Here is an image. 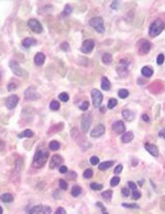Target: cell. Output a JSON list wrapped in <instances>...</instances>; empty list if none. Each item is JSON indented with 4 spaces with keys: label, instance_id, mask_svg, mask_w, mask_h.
<instances>
[{
    "label": "cell",
    "instance_id": "d4e9b609",
    "mask_svg": "<svg viewBox=\"0 0 165 214\" xmlns=\"http://www.w3.org/2000/svg\"><path fill=\"white\" fill-rule=\"evenodd\" d=\"M113 166V161H111V160H109V161H105V162H100L99 165H98V169L99 170H107V169H109L110 167Z\"/></svg>",
    "mask_w": 165,
    "mask_h": 214
},
{
    "label": "cell",
    "instance_id": "5b68a950",
    "mask_svg": "<svg viewBox=\"0 0 165 214\" xmlns=\"http://www.w3.org/2000/svg\"><path fill=\"white\" fill-rule=\"evenodd\" d=\"M91 122H92V115L90 113L84 115L82 118V122H80V128L84 132H87L89 130V128L91 126Z\"/></svg>",
    "mask_w": 165,
    "mask_h": 214
},
{
    "label": "cell",
    "instance_id": "7a4b0ae2",
    "mask_svg": "<svg viewBox=\"0 0 165 214\" xmlns=\"http://www.w3.org/2000/svg\"><path fill=\"white\" fill-rule=\"evenodd\" d=\"M165 29V23L162 20H155L150 24L149 28V34L152 38H155L159 34H161L162 31Z\"/></svg>",
    "mask_w": 165,
    "mask_h": 214
},
{
    "label": "cell",
    "instance_id": "f6af8a7d",
    "mask_svg": "<svg viewBox=\"0 0 165 214\" xmlns=\"http://www.w3.org/2000/svg\"><path fill=\"white\" fill-rule=\"evenodd\" d=\"M121 194L123 195V197L128 198L129 195H130V190L128 188H122L121 189Z\"/></svg>",
    "mask_w": 165,
    "mask_h": 214
},
{
    "label": "cell",
    "instance_id": "94428289",
    "mask_svg": "<svg viewBox=\"0 0 165 214\" xmlns=\"http://www.w3.org/2000/svg\"><path fill=\"white\" fill-rule=\"evenodd\" d=\"M105 109H106V108H105V107H101V108H100V110H101V113H104Z\"/></svg>",
    "mask_w": 165,
    "mask_h": 214
},
{
    "label": "cell",
    "instance_id": "91938a15",
    "mask_svg": "<svg viewBox=\"0 0 165 214\" xmlns=\"http://www.w3.org/2000/svg\"><path fill=\"white\" fill-rule=\"evenodd\" d=\"M2 212H4V209H2V206H0V214H2Z\"/></svg>",
    "mask_w": 165,
    "mask_h": 214
},
{
    "label": "cell",
    "instance_id": "60d3db41",
    "mask_svg": "<svg viewBox=\"0 0 165 214\" xmlns=\"http://www.w3.org/2000/svg\"><path fill=\"white\" fill-rule=\"evenodd\" d=\"M164 60H165V57H164V54H159L157 55V59H156V63H157V65H162L163 63H164Z\"/></svg>",
    "mask_w": 165,
    "mask_h": 214
},
{
    "label": "cell",
    "instance_id": "74e56055",
    "mask_svg": "<svg viewBox=\"0 0 165 214\" xmlns=\"http://www.w3.org/2000/svg\"><path fill=\"white\" fill-rule=\"evenodd\" d=\"M122 206L127 209H139V205L135 203H122Z\"/></svg>",
    "mask_w": 165,
    "mask_h": 214
},
{
    "label": "cell",
    "instance_id": "6f0895ef",
    "mask_svg": "<svg viewBox=\"0 0 165 214\" xmlns=\"http://www.w3.org/2000/svg\"><path fill=\"white\" fill-rule=\"evenodd\" d=\"M118 6H119V1H112L111 9H118Z\"/></svg>",
    "mask_w": 165,
    "mask_h": 214
},
{
    "label": "cell",
    "instance_id": "603a6c76",
    "mask_svg": "<svg viewBox=\"0 0 165 214\" xmlns=\"http://www.w3.org/2000/svg\"><path fill=\"white\" fill-rule=\"evenodd\" d=\"M13 195L11 193H4V194H1V197H0V200L4 203H11L13 201Z\"/></svg>",
    "mask_w": 165,
    "mask_h": 214
},
{
    "label": "cell",
    "instance_id": "3957f363",
    "mask_svg": "<svg viewBox=\"0 0 165 214\" xmlns=\"http://www.w3.org/2000/svg\"><path fill=\"white\" fill-rule=\"evenodd\" d=\"M89 26L91 28H94L97 32L99 33H104L105 32V23H104V19L100 17H95L90 19L89 21Z\"/></svg>",
    "mask_w": 165,
    "mask_h": 214
},
{
    "label": "cell",
    "instance_id": "9f6ffc18",
    "mask_svg": "<svg viewBox=\"0 0 165 214\" xmlns=\"http://www.w3.org/2000/svg\"><path fill=\"white\" fill-rule=\"evenodd\" d=\"M142 119H143L145 122H150V117H149V115H147V114H143V115H142Z\"/></svg>",
    "mask_w": 165,
    "mask_h": 214
},
{
    "label": "cell",
    "instance_id": "836d02e7",
    "mask_svg": "<svg viewBox=\"0 0 165 214\" xmlns=\"http://www.w3.org/2000/svg\"><path fill=\"white\" fill-rule=\"evenodd\" d=\"M117 104H118V101L116 98H110L108 102V106H107V107H108L109 109H112L117 106Z\"/></svg>",
    "mask_w": 165,
    "mask_h": 214
},
{
    "label": "cell",
    "instance_id": "7402d4cb",
    "mask_svg": "<svg viewBox=\"0 0 165 214\" xmlns=\"http://www.w3.org/2000/svg\"><path fill=\"white\" fill-rule=\"evenodd\" d=\"M141 73H142L144 77H151L153 75V69L150 67V66H143L142 70H141Z\"/></svg>",
    "mask_w": 165,
    "mask_h": 214
},
{
    "label": "cell",
    "instance_id": "f907efd6",
    "mask_svg": "<svg viewBox=\"0 0 165 214\" xmlns=\"http://www.w3.org/2000/svg\"><path fill=\"white\" fill-rule=\"evenodd\" d=\"M67 177H68L70 179H76L77 175H76V172H74V171H70V173H67Z\"/></svg>",
    "mask_w": 165,
    "mask_h": 214
},
{
    "label": "cell",
    "instance_id": "f546056e",
    "mask_svg": "<svg viewBox=\"0 0 165 214\" xmlns=\"http://www.w3.org/2000/svg\"><path fill=\"white\" fill-rule=\"evenodd\" d=\"M73 11V8L70 7V4H66L64 10H63V12H62V17H67V16H70V13Z\"/></svg>",
    "mask_w": 165,
    "mask_h": 214
},
{
    "label": "cell",
    "instance_id": "6125c7cd",
    "mask_svg": "<svg viewBox=\"0 0 165 214\" xmlns=\"http://www.w3.org/2000/svg\"><path fill=\"white\" fill-rule=\"evenodd\" d=\"M102 214H109V213L107 212V211H105V212H102Z\"/></svg>",
    "mask_w": 165,
    "mask_h": 214
},
{
    "label": "cell",
    "instance_id": "db71d44e",
    "mask_svg": "<svg viewBox=\"0 0 165 214\" xmlns=\"http://www.w3.org/2000/svg\"><path fill=\"white\" fill-rule=\"evenodd\" d=\"M55 214H66V211L63 208H58L56 210V212H55Z\"/></svg>",
    "mask_w": 165,
    "mask_h": 214
},
{
    "label": "cell",
    "instance_id": "2e32d148",
    "mask_svg": "<svg viewBox=\"0 0 165 214\" xmlns=\"http://www.w3.org/2000/svg\"><path fill=\"white\" fill-rule=\"evenodd\" d=\"M62 162H63V158L58 155H54L51 159V162H50V168L51 169H55L57 167L62 166Z\"/></svg>",
    "mask_w": 165,
    "mask_h": 214
},
{
    "label": "cell",
    "instance_id": "4316f807",
    "mask_svg": "<svg viewBox=\"0 0 165 214\" xmlns=\"http://www.w3.org/2000/svg\"><path fill=\"white\" fill-rule=\"evenodd\" d=\"M33 131L32 130H30V129H26L24 131H22L21 134H19L18 135V138H31V137H33Z\"/></svg>",
    "mask_w": 165,
    "mask_h": 214
},
{
    "label": "cell",
    "instance_id": "5bb4252c",
    "mask_svg": "<svg viewBox=\"0 0 165 214\" xmlns=\"http://www.w3.org/2000/svg\"><path fill=\"white\" fill-rule=\"evenodd\" d=\"M151 49H152V43L148 40H143L140 44L139 53L140 54H148Z\"/></svg>",
    "mask_w": 165,
    "mask_h": 214
},
{
    "label": "cell",
    "instance_id": "d590c367",
    "mask_svg": "<svg viewBox=\"0 0 165 214\" xmlns=\"http://www.w3.org/2000/svg\"><path fill=\"white\" fill-rule=\"evenodd\" d=\"M82 177L85 179H90L91 177H92V170L91 169H86V170L84 171V173H82Z\"/></svg>",
    "mask_w": 165,
    "mask_h": 214
},
{
    "label": "cell",
    "instance_id": "ab89813d",
    "mask_svg": "<svg viewBox=\"0 0 165 214\" xmlns=\"http://www.w3.org/2000/svg\"><path fill=\"white\" fill-rule=\"evenodd\" d=\"M58 184H60V188L62 189V190H67V188H68V184H67V182H66L65 180L61 179L60 180V182H58Z\"/></svg>",
    "mask_w": 165,
    "mask_h": 214
},
{
    "label": "cell",
    "instance_id": "44dd1931",
    "mask_svg": "<svg viewBox=\"0 0 165 214\" xmlns=\"http://www.w3.org/2000/svg\"><path fill=\"white\" fill-rule=\"evenodd\" d=\"M111 88V84H110V81H109L108 77L106 76H102L101 77V89L104 91H109Z\"/></svg>",
    "mask_w": 165,
    "mask_h": 214
},
{
    "label": "cell",
    "instance_id": "680465c9",
    "mask_svg": "<svg viewBox=\"0 0 165 214\" xmlns=\"http://www.w3.org/2000/svg\"><path fill=\"white\" fill-rule=\"evenodd\" d=\"M143 183H144V180L143 179L139 180V182H138V184H139V185H143Z\"/></svg>",
    "mask_w": 165,
    "mask_h": 214
},
{
    "label": "cell",
    "instance_id": "8d00e7d4",
    "mask_svg": "<svg viewBox=\"0 0 165 214\" xmlns=\"http://www.w3.org/2000/svg\"><path fill=\"white\" fill-rule=\"evenodd\" d=\"M119 182H120V178L119 177H113L112 179L110 180V185L111 187H117L118 184H119Z\"/></svg>",
    "mask_w": 165,
    "mask_h": 214
},
{
    "label": "cell",
    "instance_id": "7c38bea8",
    "mask_svg": "<svg viewBox=\"0 0 165 214\" xmlns=\"http://www.w3.org/2000/svg\"><path fill=\"white\" fill-rule=\"evenodd\" d=\"M19 103V97L18 95H10V96L6 99V107L8 109H13Z\"/></svg>",
    "mask_w": 165,
    "mask_h": 214
},
{
    "label": "cell",
    "instance_id": "ee69618b",
    "mask_svg": "<svg viewBox=\"0 0 165 214\" xmlns=\"http://www.w3.org/2000/svg\"><path fill=\"white\" fill-rule=\"evenodd\" d=\"M140 198H141V192H139L138 190L132 191V199H133V200H139Z\"/></svg>",
    "mask_w": 165,
    "mask_h": 214
},
{
    "label": "cell",
    "instance_id": "83f0119b",
    "mask_svg": "<svg viewBox=\"0 0 165 214\" xmlns=\"http://www.w3.org/2000/svg\"><path fill=\"white\" fill-rule=\"evenodd\" d=\"M112 62V57H111V54H109V53H105L104 55H102V63L106 64V65H108Z\"/></svg>",
    "mask_w": 165,
    "mask_h": 214
},
{
    "label": "cell",
    "instance_id": "9c48e42d",
    "mask_svg": "<svg viewBox=\"0 0 165 214\" xmlns=\"http://www.w3.org/2000/svg\"><path fill=\"white\" fill-rule=\"evenodd\" d=\"M94 48H95V42L92 40L88 39L86 41H84V43L82 44L80 51L82 53H85V54H88V53H90L94 50Z\"/></svg>",
    "mask_w": 165,
    "mask_h": 214
},
{
    "label": "cell",
    "instance_id": "8992f818",
    "mask_svg": "<svg viewBox=\"0 0 165 214\" xmlns=\"http://www.w3.org/2000/svg\"><path fill=\"white\" fill-rule=\"evenodd\" d=\"M91 98H92V105L95 108H97L102 103V93L98 91L97 88H94L91 91Z\"/></svg>",
    "mask_w": 165,
    "mask_h": 214
},
{
    "label": "cell",
    "instance_id": "ba28073f",
    "mask_svg": "<svg viewBox=\"0 0 165 214\" xmlns=\"http://www.w3.org/2000/svg\"><path fill=\"white\" fill-rule=\"evenodd\" d=\"M28 26L35 33H42V31H43V26L36 19H30L28 21Z\"/></svg>",
    "mask_w": 165,
    "mask_h": 214
},
{
    "label": "cell",
    "instance_id": "bcb514c9",
    "mask_svg": "<svg viewBox=\"0 0 165 214\" xmlns=\"http://www.w3.org/2000/svg\"><path fill=\"white\" fill-rule=\"evenodd\" d=\"M61 49L63 50V51H68L70 50V44L67 43V42H64V43H62L61 44Z\"/></svg>",
    "mask_w": 165,
    "mask_h": 214
},
{
    "label": "cell",
    "instance_id": "30bf717a",
    "mask_svg": "<svg viewBox=\"0 0 165 214\" xmlns=\"http://www.w3.org/2000/svg\"><path fill=\"white\" fill-rule=\"evenodd\" d=\"M144 148H145V150H147L150 155H152L153 157H159L160 150H159V147H157L156 145L150 144V142H145V144H144Z\"/></svg>",
    "mask_w": 165,
    "mask_h": 214
},
{
    "label": "cell",
    "instance_id": "f35d334b",
    "mask_svg": "<svg viewBox=\"0 0 165 214\" xmlns=\"http://www.w3.org/2000/svg\"><path fill=\"white\" fill-rule=\"evenodd\" d=\"M58 98H60V101L64 102V103L68 102V99H70V97H68V94H66V93H61V94L58 95Z\"/></svg>",
    "mask_w": 165,
    "mask_h": 214
},
{
    "label": "cell",
    "instance_id": "e0dca14e",
    "mask_svg": "<svg viewBox=\"0 0 165 214\" xmlns=\"http://www.w3.org/2000/svg\"><path fill=\"white\" fill-rule=\"evenodd\" d=\"M134 113L132 112V110H130V109H124L123 112H122V117H123V119L124 120H127V122H132L133 119H134Z\"/></svg>",
    "mask_w": 165,
    "mask_h": 214
},
{
    "label": "cell",
    "instance_id": "8fae6325",
    "mask_svg": "<svg viewBox=\"0 0 165 214\" xmlns=\"http://www.w3.org/2000/svg\"><path fill=\"white\" fill-rule=\"evenodd\" d=\"M105 131H106V128L102 124H99V125H97V126L90 131V136L92 138H98V137H101V136L105 134Z\"/></svg>",
    "mask_w": 165,
    "mask_h": 214
},
{
    "label": "cell",
    "instance_id": "7dc6e473",
    "mask_svg": "<svg viewBox=\"0 0 165 214\" xmlns=\"http://www.w3.org/2000/svg\"><path fill=\"white\" fill-rule=\"evenodd\" d=\"M128 187H129V189H131L132 191H135V190H137V184H135L134 182H132V181H129V182H128Z\"/></svg>",
    "mask_w": 165,
    "mask_h": 214
},
{
    "label": "cell",
    "instance_id": "d6986e66",
    "mask_svg": "<svg viewBox=\"0 0 165 214\" xmlns=\"http://www.w3.org/2000/svg\"><path fill=\"white\" fill-rule=\"evenodd\" d=\"M44 62H45V55H44L43 53H41V52L36 53V54H35V57H34L35 65L41 66L44 63Z\"/></svg>",
    "mask_w": 165,
    "mask_h": 214
},
{
    "label": "cell",
    "instance_id": "f1b7e54d",
    "mask_svg": "<svg viewBox=\"0 0 165 214\" xmlns=\"http://www.w3.org/2000/svg\"><path fill=\"white\" fill-rule=\"evenodd\" d=\"M80 193H82V188H80L79 185H74V187L72 188V195L74 198L78 197Z\"/></svg>",
    "mask_w": 165,
    "mask_h": 214
},
{
    "label": "cell",
    "instance_id": "f5cc1de1",
    "mask_svg": "<svg viewBox=\"0 0 165 214\" xmlns=\"http://www.w3.org/2000/svg\"><path fill=\"white\" fill-rule=\"evenodd\" d=\"M16 87H17V85L13 83V82L9 83V85H8V89H9V91H13V89H16Z\"/></svg>",
    "mask_w": 165,
    "mask_h": 214
},
{
    "label": "cell",
    "instance_id": "b9f144b4",
    "mask_svg": "<svg viewBox=\"0 0 165 214\" xmlns=\"http://www.w3.org/2000/svg\"><path fill=\"white\" fill-rule=\"evenodd\" d=\"M89 161H90V163L92 166H97V165H99V158L97 157V156H92Z\"/></svg>",
    "mask_w": 165,
    "mask_h": 214
},
{
    "label": "cell",
    "instance_id": "52a82bcc",
    "mask_svg": "<svg viewBox=\"0 0 165 214\" xmlns=\"http://www.w3.org/2000/svg\"><path fill=\"white\" fill-rule=\"evenodd\" d=\"M24 97H26V101H36V99H39L40 98V95L33 86H30L29 88H26V92H24Z\"/></svg>",
    "mask_w": 165,
    "mask_h": 214
},
{
    "label": "cell",
    "instance_id": "681fc988",
    "mask_svg": "<svg viewBox=\"0 0 165 214\" xmlns=\"http://www.w3.org/2000/svg\"><path fill=\"white\" fill-rule=\"evenodd\" d=\"M42 213H43V214H50V213H51V208H50V206H48V205L43 206Z\"/></svg>",
    "mask_w": 165,
    "mask_h": 214
},
{
    "label": "cell",
    "instance_id": "816d5d0a",
    "mask_svg": "<svg viewBox=\"0 0 165 214\" xmlns=\"http://www.w3.org/2000/svg\"><path fill=\"white\" fill-rule=\"evenodd\" d=\"M159 137L165 140V128H163V129H161V130L159 131Z\"/></svg>",
    "mask_w": 165,
    "mask_h": 214
},
{
    "label": "cell",
    "instance_id": "7bdbcfd3",
    "mask_svg": "<svg viewBox=\"0 0 165 214\" xmlns=\"http://www.w3.org/2000/svg\"><path fill=\"white\" fill-rule=\"evenodd\" d=\"M88 107H89V103H88L87 101L82 102V104L79 105V108L82 109V110H84V112H85V110H87V109H88Z\"/></svg>",
    "mask_w": 165,
    "mask_h": 214
},
{
    "label": "cell",
    "instance_id": "1f68e13d",
    "mask_svg": "<svg viewBox=\"0 0 165 214\" xmlns=\"http://www.w3.org/2000/svg\"><path fill=\"white\" fill-rule=\"evenodd\" d=\"M101 197L106 199L107 201H110L111 200V198H112V191L111 190H107V191H105V192L101 193Z\"/></svg>",
    "mask_w": 165,
    "mask_h": 214
},
{
    "label": "cell",
    "instance_id": "4dcf8cb0",
    "mask_svg": "<svg viewBox=\"0 0 165 214\" xmlns=\"http://www.w3.org/2000/svg\"><path fill=\"white\" fill-rule=\"evenodd\" d=\"M118 96L120 97V98H127V97L129 96V91L126 89V88H121V89H119V92H118Z\"/></svg>",
    "mask_w": 165,
    "mask_h": 214
},
{
    "label": "cell",
    "instance_id": "ffe728a7",
    "mask_svg": "<svg viewBox=\"0 0 165 214\" xmlns=\"http://www.w3.org/2000/svg\"><path fill=\"white\" fill-rule=\"evenodd\" d=\"M36 44V40L33 39V38H26V39L22 41V47L23 48H30L32 45H35Z\"/></svg>",
    "mask_w": 165,
    "mask_h": 214
},
{
    "label": "cell",
    "instance_id": "ac0fdd59",
    "mask_svg": "<svg viewBox=\"0 0 165 214\" xmlns=\"http://www.w3.org/2000/svg\"><path fill=\"white\" fill-rule=\"evenodd\" d=\"M134 138V135L132 131H127V132H123V135L121 137V141L123 144H129L130 141H132V139Z\"/></svg>",
    "mask_w": 165,
    "mask_h": 214
},
{
    "label": "cell",
    "instance_id": "11a10c76",
    "mask_svg": "<svg viewBox=\"0 0 165 214\" xmlns=\"http://www.w3.org/2000/svg\"><path fill=\"white\" fill-rule=\"evenodd\" d=\"M67 167L66 166H61L60 167V172H61V173H66V172H67Z\"/></svg>",
    "mask_w": 165,
    "mask_h": 214
},
{
    "label": "cell",
    "instance_id": "277c9868",
    "mask_svg": "<svg viewBox=\"0 0 165 214\" xmlns=\"http://www.w3.org/2000/svg\"><path fill=\"white\" fill-rule=\"evenodd\" d=\"M9 66H10V69H11V71H12V73L14 75L20 76V77H23V76L26 75V71L22 69L21 66H20V64H19L17 61L11 60V61L9 62Z\"/></svg>",
    "mask_w": 165,
    "mask_h": 214
},
{
    "label": "cell",
    "instance_id": "484cf974",
    "mask_svg": "<svg viewBox=\"0 0 165 214\" xmlns=\"http://www.w3.org/2000/svg\"><path fill=\"white\" fill-rule=\"evenodd\" d=\"M48 148H50V150L57 151L58 149L61 148V144H60L57 140H52V141H50V144H48Z\"/></svg>",
    "mask_w": 165,
    "mask_h": 214
},
{
    "label": "cell",
    "instance_id": "9a60e30c",
    "mask_svg": "<svg viewBox=\"0 0 165 214\" xmlns=\"http://www.w3.org/2000/svg\"><path fill=\"white\" fill-rule=\"evenodd\" d=\"M112 130L116 132V134H123L126 131V126H124V122H121V120H117L112 124Z\"/></svg>",
    "mask_w": 165,
    "mask_h": 214
},
{
    "label": "cell",
    "instance_id": "e575fe53",
    "mask_svg": "<svg viewBox=\"0 0 165 214\" xmlns=\"http://www.w3.org/2000/svg\"><path fill=\"white\" fill-rule=\"evenodd\" d=\"M102 188H104V187H102V184H100V183L92 182V183L90 184V189H92L94 191H100V190H101Z\"/></svg>",
    "mask_w": 165,
    "mask_h": 214
},
{
    "label": "cell",
    "instance_id": "c3c4849f",
    "mask_svg": "<svg viewBox=\"0 0 165 214\" xmlns=\"http://www.w3.org/2000/svg\"><path fill=\"white\" fill-rule=\"evenodd\" d=\"M121 171H122V166L121 165H118L116 168H115V175H119V173H121Z\"/></svg>",
    "mask_w": 165,
    "mask_h": 214
},
{
    "label": "cell",
    "instance_id": "d6a6232c",
    "mask_svg": "<svg viewBox=\"0 0 165 214\" xmlns=\"http://www.w3.org/2000/svg\"><path fill=\"white\" fill-rule=\"evenodd\" d=\"M50 108L52 109V110H58L60 109V103L57 101H52L51 103H50Z\"/></svg>",
    "mask_w": 165,
    "mask_h": 214
},
{
    "label": "cell",
    "instance_id": "6da1fadb",
    "mask_svg": "<svg viewBox=\"0 0 165 214\" xmlns=\"http://www.w3.org/2000/svg\"><path fill=\"white\" fill-rule=\"evenodd\" d=\"M48 158V151L43 147H39L35 151L34 158H33V167L34 168H42L45 165V162Z\"/></svg>",
    "mask_w": 165,
    "mask_h": 214
},
{
    "label": "cell",
    "instance_id": "4fadbf2b",
    "mask_svg": "<svg viewBox=\"0 0 165 214\" xmlns=\"http://www.w3.org/2000/svg\"><path fill=\"white\" fill-rule=\"evenodd\" d=\"M128 61L127 60H121L120 61V63H119V66H118L117 69V72L118 74H119V76H126L127 74H128Z\"/></svg>",
    "mask_w": 165,
    "mask_h": 214
},
{
    "label": "cell",
    "instance_id": "cb8c5ba5",
    "mask_svg": "<svg viewBox=\"0 0 165 214\" xmlns=\"http://www.w3.org/2000/svg\"><path fill=\"white\" fill-rule=\"evenodd\" d=\"M42 210H43V205L38 204V205L32 206L30 210L28 211V214H40L42 213Z\"/></svg>",
    "mask_w": 165,
    "mask_h": 214
}]
</instances>
